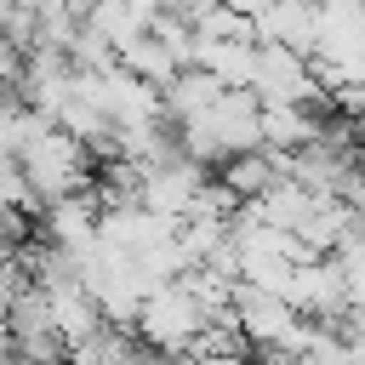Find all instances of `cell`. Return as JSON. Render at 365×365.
<instances>
[{
  "label": "cell",
  "mask_w": 365,
  "mask_h": 365,
  "mask_svg": "<svg viewBox=\"0 0 365 365\" xmlns=\"http://www.w3.org/2000/svg\"><path fill=\"white\" fill-rule=\"evenodd\" d=\"M314 80V68H308V57L302 51H291V46H279V40H251V63H245V86L262 97V103H291L302 86Z\"/></svg>",
  "instance_id": "1"
},
{
  "label": "cell",
  "mask_w": 365,
  "mask_h": 365,
  "mask_svg": "<svg viewBox=\"0 0 365 365\" xmlns=\"http://www.w3.org/2000/svg\"><path fill=\"white\" fill-rule=\"evenodd\" d=\"M29 245V211L17 200H0V257L17 262V251Z\"/></svg>",
  "instance_id": "2"
}]
</instances>
